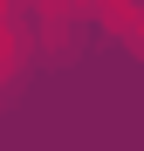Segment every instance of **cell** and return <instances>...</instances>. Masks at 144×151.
<instances>
[{
  "instance_id": "obj_1",
  "label": "cell",
  "mask_w": 144,
  "mask_h": 151,
  "mask_svg": "<svg viewBox=\"0 0 144 151\" xmlns=\"http://www.w3.org/2000/svg\"><path fill=\"white\" fill-rule=\"evenodd\" d=\"M21 76H28V35H21L14 0H0V96H14Z\"/></svg>"
}]
</instances>
